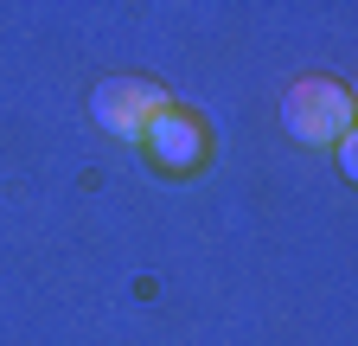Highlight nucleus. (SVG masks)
Here are the masks:
<instances>
[{
    "label": "nucleus",
    "mask_w": 358,
    "mask_h": 346,
    "mask_svg": "<svg viewBox=\"0 0 358 346\" xmlns=\"http://www.w3.org/2000/svg\"><path fill=\"white\" fill-rule=\"evenodd\" d=\"M282 128L307 148H327L352 128V90L339 77H294L282 90Z\"/></svg>",
    "instance_id": "f257e3e1"
},
{
    "label": "nucleus",
    "mask_w": 358,
    "mask_h": 346,
    "mask_svg": "<svg viewBox=\"0 0 358 346\" xmlns=\"http://www.w3.org/2000/svg\"><path fill=\"white\" fill-rule=\"evenodd\" d=\"M134 141H148V154H154V167H166V173H192L199 160H205V122L199 116H186V109H160Z\"/></svg>",
    "instance_id": "7ed1b4c3"
},
{
    "label": "nucleus",
    "mask_w": 358,
    "mask_h": 346,
    "mask_svg": "<svg viewBox=\"0 0 358 346\" xmlns=\"http://www.w3.org/2000/svg\"><path fill=\"white\" fill-rule=\"evenodd\" d=\"M339 173H345V180H352V173H358V141H352V128H345V135H339Z\"/></svg>",
    "instance_id": "20e7f679"
},
{
    "label": "nucleus",
    "mask_w": 358,
    "mask_h": 346,
    "mask_svg": "<svg viewBox=\"0 0 358 346\" xmlns=\"http://www.w3.org/2000/svg\"><path fill=\"white\" fill-rule=\"evenodd\" d=\"M160 109H166V90L154 77H103L96 90H90V116H96L109 135H122V141H134Z\"/></svg>",
    "instance_id": "f03ea898"
}]
</instances>
